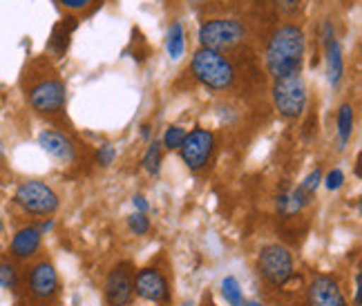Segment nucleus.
Listing matches in <instances>:
<instances>
[{
  "instance_id": "1",
  "label": "nucleus",
  "mask_w": 362,
  "mask_h": 306,
  "mask_svg": "<svg viewBox=\"0 0 362 306\" xmlns=\"http://www.w3.org/2000/svg\"><path fill=\"white\" fill-rule=\"evenodd\" d=\"M304 32L298 25L280 27L269 40L267 47V69L271 76L284 78L300 74L304 61Z\"/></svg>"
},
{
  "instance_id": "2",
  "label": "nucleus",
  "mask_w": 362,
  "mask_h": 306,
  "mask_svg": "<svg viewBox=\"0 0 362 306\" xmlns=\"http://www.w3.org/2000/svg\"><path fill=\"white\" fill-rule=\"evenodd\" d=\"M190 67H192V74L197 76V81L204 83L208 90L224 92L235 83V67L221 52L202 47L194 52Z\"/></svg>"
},
{
  "instance_id": "3",
  "label": "nucleus",
  "mask_w": 362,
  "mask_h": 306,
  "mask_svg": "<svg viewBox=\"0 0 362 306\" xmlns=\"http://www.w3.org/2000/svg\"><path fill=\"white\" fill-rule=\"evenodd\" d=\"M293 255L282 244H269L257 255V273L273 286H284L293 277Z\"/></svg>"
},
{
  "instance_id": "4",
  "label": "nucleus",
  "mask_w": 362,
  "mask_h": 306,
  "mask_svg": "<svg viewBox=\"0 0 362 306\" xmlns=\"http://www.w3.org/2000/svg\"><path fill=\"white\" fill-rule=\"evenodd\" d=\"M13 201L27 215L49 217L59 211V194L43 182H25L16 188Z\"/></svg>"
},
{
  "instance_id": "5",
  "label": "nucleus",
  "mask_w": 362,
  "mask_h": 306,
  "mask_svg": "<svg viewBox=\"0 0 362 306\" xmlns=\"http://www.w3.org/2000/svg\"><path fill=\"white\" fill-rule=\"evenodd\" d=\"M273 103H275L277 112H280V117H284L288 121L302 117L304 107H306V88H304V81L300 78V74L275 78Z\"/></svg>"
},
{
  "instance_id": "6",
  "label": "nucleus",
  "mask_w": 362,
  "mask_h": 306,
  "mask_svg": "<svg viewBox=\"0 0 362 306\" xmlns=\"http://www.w3.org/2000/svg\"><path fill=\"white\" fill-rule=\"evenodd\" d=\"M244 25L230 18H215V20H206L199 27V43L206 49H228L233 45H238L244 38Z\"/></svg>"
},
{
  "instance_id": "7",
  "label": "nucleus",
  "mask_w": 362,
  "mask_h": 306,
  "mask_svg": "<svg viewBox=\"0 0 362 306\" xmlns=\"http://www.w3.org/2000/svg\"><path fill=\"white\" fill-rule=\"evenodd\" d=\"M107 306H128L134 298V271L128 261H121L105 277Z\"/></svg>"
},
{
  "instance_id": "8",
  "label": "nucleus",
  "mask_w": 362,
  "mask_h": 306,
  "mask_svg": "<svg viewBox=\"0 0 362 306\" xmlns=\"http://www.w3.org/2000/svg\"><path fill=\"white\" fill-rule=\"evenodd\" d=\"M27 293L38 302H47L59 293V273L54 269V264L47 259H40L32 264V269L27 271L25 277Z\"/></svg>"
},
{
  "instance_id": "9",
  "label": "nucleus",
  "mask_w": 362,
  "mask_h": 306,
  "mask_svg": "<svg viewBox=\"0 0 362 306\" xmlns=\"http://www.w3.org/2000/svg\"><path fill=\"white\" fill-rule=\"evenodd\" d=\"M213 148H215L213 132H208L204 128H194L192 132L186 134L179 152H181V159H184V163L190 170H202L208 163V159H211Z\"/></svg>"
},
{
  "instance_id": "10",
  "label": "nucleus",
  "mask_w": 362,
  "mask_h": 306,
  "mask_svg": "<svg viewBox=\"0 0 362 306\" xmlns=\"http://www.w3.org/2000/svg\"><path fill=\"white\" fill-rule=\"evenodd\" d=\"M65 86L57 78L40 81L30 90V105L40 114H57L65 107Z\"/></svg>"
},
{
  "instance_id": "11",
  "label": "nucleus",
  "mask_w": 362,
  "mask_h": 306,
  "mask_svg": "<svg viewBox=\"0 0 362 306\" xmlns=\"http://www.w3.org/2000/svg\"><path fill=\"white\" fill-rule=\"evenodd\" d=\"M134 293L152 304H170V288L168 280L157 269H141L134 275Z\"/></svg>"
},
{
  "instance_id": "12",
  "label": "nucleus",
  "mask_w": 362,
  "mask_h": 306,
  "mask_svg": "<svg viewBox=\"0 0 362 306\" xmlns=\"http://www.w3.org/2000/svg\"><path fill=\"white\" fill-rule=\"evenodd\" d=\"M306 306H349L331 275H315L306 290Z\"/></svg>"
},
{
  "instance_id": "13",
  "label": "nucleus",
  "mask_w": 362,
  "mask_h": 306,
  "mask_svg": "<svg viewBox=\"0 0 362 306\" xmlns=\"http://www.w3.org/2000/svg\"><path fill=\"white\" fill-rule=\"evenodd\" d=\"M40 244H43V233L38 230V226H23L13 233L9 242V255L11 259L27 261L38 253Z\"/></svg>"
},
{
  "instance_id": "14",
  "label": "nucleus",
  "mask_w": 362,
  "mask_h": 306,
  "mask_svg": "<svg viewBox=\"0 0 362 306\" xmlns=\"http://www.w3.org/2000/svg\"><path fill=\"white\" fill-rule=\"evenodd\" d=\"M38 146L43 148L49 157H54L61 163H69L76 159V148L69 139L61 132H54V130H43L38 134Z\"/></svg>"
},
{
  "instance_id": "15",
  "label": "nucleus",
  "mask_w": 362,
  "mask_h": 306,
  "mask_svg": "<svg viewBox=\"0 0 362 306\" xmlns=\"http://www.w3.org/2000/svg\"><path fill=\"white\" fill-rule=\"evenodd\" d=\"M325 49H327V74L331 86H340L342 72H344V63H342V52L340 43L333 36V27L325 23Z\"/></svg>"
},
{
  "instance_id": "16",
  "label": "nucleus",
  "mask_w": 362,
  "mask_h": 306,
  "mask_svg": "<svg viewBox=\"0 0 362 306\" xmlns=\"http://www.w3.org/2000/svg\"><path fill=\"white\" fill-rule=\"evenodd\" d=\"M184 47H186V34L181 23H173L168 30V43H165V49H168V57L173 61H179L184 57Z\"/></svg>"
},
{
  "instance_id": "17",
  "label": "nucleus",
  "mask_w": 362,
  "mask_h": 306,
  "mask_svg": "<svg viewBox=\"0 0 362 306\" xmlns=\"http://www.w3.org/2000/svg\"><path fill=\"white\" fill-rule=\"evenodd\" d=\"M354 132V107L349 103H344L338 112V139H340V148L349 143Z\"/></svg>"
},
{
  "instance_id": "18",
  "label": "nucleus",
  "mask_w": 362,
  "mask_h": 306,
  "mask_svg": "<svg viewBox=\"0 0 362 306\" xmlns=\"http://www.w3.org/2000/svg\"><path fill=\"white\" fill-rule=\"evenodd\" d=\"M67 23H61L57 30H54V34H52V40H49V47L54 49V52H59V54H63L65 52V47H67V43H69V34L74 32V27H76V18H65Z\"/></svg>"
},
{
  "instance_id": "19",
  "label": "nucleus",
  "mask_w": 362,
  "mask_h": 306,
  "mask_svg": "<svg viewBox=\"0 0 362 306\" xmlns=\"http://www.w3.org/2000/svg\"><path fill=\"white\" fill-rule=\"evenodd\" d=\"M221 295H224V300L230 304V306H246V300H244V293H242V286L238 282V277H224L221 280Z\"/></svg>"
},
{
  "instance_id": "20",
  "label": "nucleus",
  "mask_w": 362,
  "mask_h": 306,
  "mask_svg": "<svg viewBox=\"0 0 362 306\" xmlns=\"http://www.w3.org/2000/svg\"><path fill=\"white\" fill-rule=\"evenodd\" d=\"M144 170L152 177H157L161 172V141H152L146 150V155L141 159Z\"/></svg>"
},
{
  "instance_id": "21",
  "label": "nucleus",
  "mask_w": 362,
  "mask_h": 306,
  "mask_svg": "<svg viewBox=\"0 0 362 306\" xmlns=\"http://www.w3.org/2000/svg\"><path fill=\"white\" fill-rule=\"evenodd\" d=\"M21 282V275H18V269L16 264L11 259H0V288H7V290H13Z\"/></svg>"
},
{
  "instance_id": "22",
  "label": "nucleus",
  "mask_w": 362,
  "mask_h": 306,
  "mask_svg": "<svg viewBox=\"0 0 362 306\" xmlns=\"http://www.w3.org/2000/svg\"><path fill=\"white\" fill-rule=\"evenodd\" d=\"M186 130L181 128V125H170L168 130H165V134H163V143L161 146H165L168 150H179L181 148V143H184V139H186Z\"/></svg>"
},
{
  "instance_id": "23",
  "label": "nucleus",
  "mask_w": 362,
  "mask_h": 306,
  "mask_svg": "<svg viewBox=\"0 0 362 306\" xmlns=\"http://www.w3.org/2000/svg\"><path fill=\"white\" fill-rule=\"evenodd\" d=\"M128 228L132 235H139V237H144V235L150 233V219L144 215V213H134L128 217Z\"/></svg>"
},
{
  "instance_id": "24",
  "label": "nucleus",
  "mask_w": 362,
  "mask_h": 306,
  "mask_svg": "<svg viewBox=\"0 0 362 306\" xmlns=\"http://www.w3.org/2000/svg\"><path fill=\"white\" fill-rule=\"evenodd\" d=\"M115 159H117V148L112 143H103L99 148V152H96V161H99V165H103V168L112 165Z\"/></svg>"
},
{
  "instance_id": "25",
  "label": "nucleus",
  "mask_w": 362,
  "mask_h": 306,
  "mask_svg": "<svg viewBox=\"0 0 362 306\" xmlns=\"http://www.w3.org/2000/svg\"><path fill=\"white\" fill-rule=\"evenodd\" d=\"M320 182H322V172H320L317 168L309 175V177H306L304 179V182L298 186L304 194H309V197H313V192L317 190V186H320Z\"/></svg>"
},
{
  "instance_id": "26",
  "label": "nucleus",
  "mask_w": 362,
  "mask_h": 306,
  "mask_svg": "<svg viewBox=\"0 0 362 306\" xmlns=\"http://www.w3.org/2000/svg\"><path fill=\"white\" fill-rule=\"evenodd\" d=\"M342 184H344V172H342L340 168H333V170L327 175V179H325V186H327L331 192H333V190H340Z\"/></svg>"
},
{
  "instance_id": "27",
  "label": "nucleus",
  "mask_w": 362,
  "mask_h": 306,
  "mask_svg": "<svg viewBox=\"0 0 362 306\" xmlns=\"http://www.w3.org/2000/svg\"><path fill=\"white\" fill-rule=\"evenodd\" d=\"M132 204H134V208H136V213H148L150 211V204L146 201V197H144V194H134V197H132Z\"/></svg>"
},
{
  "instance_id": "28",
  "label": "nucleus",
  "mask_w": 362,
  "mask_h": 306,
  "mask_svg": "<svg viewBox=\"0 0 362 306\" xmlns=\"http://www.w3.org/2000/svg\"><path fill=\"white\" fill-rule=\"evenodd\" d=\"M354 306H362V273H356V295Z\"/></svg>"
},
{
  "instance_id": "29",
  "label": "nucleus",
  "mask_w": 362,
  "mask_h": 306,
  "mask_svg": "<svg viewBox=\"0 0 362 306\" xmlns=\"http://www.w3.org/2000/svg\"><path fill=\"white\" fill-rule=\"evenodd\" d=\"M61 3L69 9H83V7H88L90 0H61Z\"/></svg>"
},
{
  "instance_id": "30",
  "label": "nucleus",
  "mask_w": 362,
  "mask_h": 306,
  "mask_svg": "<svg viewBox=\"0 0 362 306\" xmlns=\"http://www.w3.org/2000/svg\"><path fill=\"white\" fill-rule=\"evenodd\" d=\"M277 3H280V7L284 11H296L298 5H300V0H277Z\"/></svg>"
},
{
  "instance_id": "31",
  "label": "nucleus",
  "mask_w": 362,
  "mask_h": 306,
  "mask_svg": "<svg viewBox=\"0 0 362 306\" xmlns=\"http://www.w3.org/2000/svg\"><path fill=\"white\" fill-rule=\"evenodd\" d=\"M148 136H150V125L146 123L144 128H141V139H148Z\"/></svg>"
},
{
  "instance_id": "32",
  "label": "nucleus",
  "mask_w": 362,
  "mask_h": 306,
  "mask_svg": "<svg viewBox=\"0 0 362 306\" xmlns=\"http://www.w3.org/2000/svg\"><path fill=\"white\" fill-rule=\"evenodd\" d=\"M246 306H264V304H259V302H248Z\"/></svg>"
},
{
  "instance_id": "33",
  "label": "nucleus",
  "mask_w": 362,
  "mask_h": 306,
  "mask_svg": "<svg viewBox=\"0 0 362 306\" xmlns=\"http://www.w3.org/2000/svg\"><path fill=\"white\" fill-rule=\"evenodd\" d=\"M3 230H5V224H3V219H0V235H3Z\"/></svg>"
}]
</instances>
